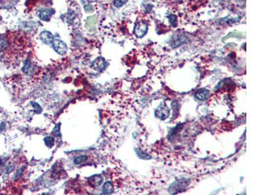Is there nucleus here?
I'll return each mask as SVG.
<instances>
[{
	"mask_svg": "<svg viewBox=\"0 0 260 195\" xmlns=\"http://www.w3.org/2000/svg\"><path fill=\"white\" fill-rule=\"evenodd\" d=\"M128 0H115L114 5L116 7H121L127 2Z\"/></svg>",
	"mask_w": 260,
	"mask_h": 195,
	"instance_id": "16",
	"label": "nucleus"
},
{
	"mask_svg": "<svg viewBox=\"0 0 260 195\" xmlns=\"http://www.w3.org/2000/svg\"><path fill=\"white\" fill-rule=\"evenodd\" d=\"M137 153L138 154V155L141 157V159H144V160H149L151 158V156H150L148 154H147L146 153L141 151V150H138L137 151Z\"/></svg>",
	"mask_w": 260,
	"mask_h": 195,
	"instance_id": "14",
	"label": "nucleus"
},
{
	"mask_svg": "<svg viewBox=\"0 0 260 195\" xmlns=\"http://www.w3.org/2000/svg\"><path fill=\"white\" fill-rule=\"evenodd\" d=\"M31 69H32V68H31V64L30 62L29 61H27L25 62V63L23 71L25 73H30V72H31Z\"/></svg>",
	"mask_w": 260,
	"mask_h": 195,
	"instance_id": "13",
	"label": "nucleus"
},
{
	"mask_svg": "<svg viewBox=\"0 0 260 195\" xmlns=\"http://www.w3.org/2000/svg\"><path fill=\"white\" fill-rule=\"evenodd\" d=\"M54 14H55V11L53 10V9L46 8V9H43V10L40 11L39 16L41 20L49 22L51 19V17Z\"/></svg>",
	"mask_w": 260,
	"mask_h": 195,
	"instance_id": "6",
	"label": "nucleus"
},
{
	"mask_svg": "<svg viewBox=\"0 0 260 195\" xmlns=\"http://www.w3.org/2000/svg\"><path fill=\"white\" fill-rule=\"evenodd\" d=\"M44 141L46 144L47 145L48 147H52L54 145V138L50 137H46L44 139Z\"/></svg>",
	"mask_w": 260,
	"mask_h": 195,
	"instance_id": "15",
	"label": "nucleus"
},
{
	"mask_svg": "<svg viewBox=\"0 0 260 195\" xmlns=\"http://www.w3.org/2000/svg\"><path fill=\"white\" fill-rule=\"evenodd\" d=\"M169 21L173 27H176L177 24V17L175 15H170L169 17Z\"/></svg>",
	"mask_w": 260,
	"mask_h": 195,
	"instance_id": "17",
	"label": "nucleus"
},
{
	"mask_svg": "<svg viewBox=\"0 0 260 195\" xmlns=\"http://www.w3.org/2000/svg\"><path fill=\"white\" fill-rule=\"evenodd\" d=\"M189 180L185 179H181L172 183L169 188V192L171 194H175L183 191L184 189L188 186Z\"/></svg>",
	"mask_w": 260,
	"mask_h": 195,
	"instance_id": "1",
	"label": "nucleus"
},
{
	"mask_svg": "<svg viewBox=\"0 0 260 195\" xmlns=\"http://www.w3.org/2000/svg\"><path fill=\"white\" fill-rule=\"evenodd\" d=\"M55 51L60 55H64L67 53L68 48L67 44L63 41L58 39H54L52 42Z\"/></svg>",
	"mask_w": 260,
	"mask_h": 195,
	"instance_id": "3",
	"label": "nucleus"
},
{
	"mask_svg": "<svg viewBox=\"0 0 260 195\" xmlns=\"http://www.w3.org/2000/svg\"><path fill=\"white\" fill-rule=\"evenodd\" d=\"M87 160V157L86 155H81V156L77 157L76 158L74 159V163H75L76 165H79Z\"/></svg>",
	"mask_w": 260,
	"mask_h": 195,
	"instance_id": "12",
	"label": "nucleus"
},
{
	"mask_svg": "<svg viewBox=\"0 0 260 195\" xmlns=\"http://www.w3.org/2000/svg\"><path fill=\"white\" fill-rule=\"evenodd\" d=\"M209 95V92L206 89H198L195 93V97L199 100H206L208 98Z\"/></svg>",
	"mask_w": 260,
	"mask_h": 195,
	"instance_id": "8",
	"label": "nucleus"
},
{
	"mask_svg": "<svg viewBox=\"0 0 260 195\" xmlns=\"http://www.w3.org/2000/svg\"><path fill=\"white\" fill-rule=\"evenodd\" d=\"M8 43L6 36L0 34V52L3 51L8 47Z\"/></svg>",
	"mask_w": 260,
	"mask_h": 195,
	"instance_id": "10",
	"label": "nucleus"
},
{
	"mask_svg": "<svg viewBox=\"0 0 260 195\" xmlns=\"http://www.w3.org/2000/svg\"><path fill=\"white\" fill-rule=\"evenodd\" d=\"M103 179L101 177V176H93V177L91 178V181H90L91 183V185L94 187L99 186V185L101 183Z\"/></svg>",
	"mask_w": 260,
	"mask_h": 195,
	"instance_id": "11",
	"label": "nucleus"
},
{
	"mask_svg": "<svg viewBox=\"0 0 260 195\" xmlns=\"http://www.w3.org/2000/svg\"><path fill=\"white\" fill-rule=\"evenodd\" d=\"M113 192V186L111 182H106L102 188V192L104 194H109Z\"/></svg>",
	"mask_w": 260,
	"mask_h": 195,
	"instance_id": "9",
	"label": "nucleus"
},
{
	"mask_svg": "<svg viewBox=\"0 0 260 195\" xmlns=\"http://www.w3.org/2000/svg\"><path fill=\"white\" fill-rule=\"evenodd\" d=\"M187 41L186 36L181 33H177L172 36L171 40V45L172 48H177L178 46L183 44Z\"/></svg>",
	"mask_w": 260,
	"mask_h": 195,
	"instance_id": "4",
	"label": "nucleus"
},
{
	"mask_svg": "<svg viewBox=\"0 0 260 195\" xmlns=\"http://www.w3.org/2000/svg\"><path fill=\"white\" fill-rule=\"evenodd\" d=\"M170 110L165 104H161L155 111V116L161 120H165L169 116Z\"/></svg>",
	"mask_w": 260,
	"mask_h": 195,
	"instance_id": "5",
	"label": "nucleus"
},
{
	"mask_svg": "<svg viewBox=\"0 0 260 195\" xmlns=\"http://www.w3.org/2000/svg\"><path fill=\"white\" fill-rule=\"evenodd\" d=\"M148 31V25L145 22L140 21L136 23L134 27V34L139 38L143 37Z\"/></svg>",
	"mask_w": 260,
	"mask_h": 195,
	"instance_id": "2",
	"label": "nucleus"
},
{
	"mask_svg": "<svg viewBox=\"0 0 260 195\" xmlns=\"http://www.w3.org/2000/svg\"><path fill=\"white\" fill-rule=\"evenodd\" d=\"M41 40L46 44H51L53 41V36L49 31H43L40 34Z\"/></svg>",
	"mask_w": 260,
	"mask_h": 195,
	"instance_id": "7",
	"label": "nucleus"
}]
</instances>
